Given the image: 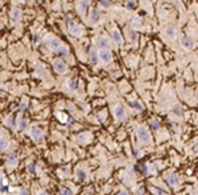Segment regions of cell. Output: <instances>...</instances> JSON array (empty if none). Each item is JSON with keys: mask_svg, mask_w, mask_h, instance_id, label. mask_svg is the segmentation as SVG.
<instances>
[{"mask_svg": "<svg viewBox=\"0 0 198 195\" xmlns=\"http://www.w3.org/2000/svg\"><path fill=\"white\" fill-rule=\"evenodd\" d=\"M45 45H46L50 50H53V52L58 53V54H61V55H67V54H69L67 47L64 46L62 42L53 35H48L46 37H45Z\"/></svg>", "mask_w": 198, "mask_h": 195, "instance_id": "6da1fadb", "label": "cell"}, {"mask_svg": "<svg viewBox=\"0 0 198 195\" xmlns=\"http://www.w3.org/2000/svg\"><path fill=\"white\" fill-rule=\"evenodd\" d=\"M66 25H67V28H69V32L72 33L73 36H81L82 35V28L79 27L78 24H75V21L74 20H72L70 17H66Z\"/></svg>", "mask_w": 198, "mask_h": 195, "instance_id": "7a4b0ae2", "label": "cell"}, {"mask_svg": "<svg viewBox=\"0 0 198 195\" xmlns=\"http://www.w3.org/2000/svg\"><path fill=\"white\" fill-rule=\"evenodd\" d=\"M136 135H137V138L141 141V142H149V141H151L149 132L145 129V127H139Z\"/></svg>", "mask_w": 198, "mask_h": 195, "instance_id": "3957f363", "label": "cell"}, {"mask_svg": "<svg viewBox=\"0 0 198 195\" xmlns=\"http://www.w3.org/2000/svg\"><path fill=\"white\" fill-rule=\"evenodd\" d=\"M53 67H54V70L58 73V74H65V73L67 71V66L66 63H65L62 59H54V62H53Z\"/></svg>", "mask_w": 198, "mask_h": 195, "instance_id": "277c9868", "label": "cell"}, {"mask_svg": "<svg viewBox=\"0 0 198 195\" xmlns=\"http://www.w3.org/2000/svg\"><path fill=\"white\" fill-rule=\"evenodd\" d=\"M30 137H32L35 141H37V142H41V141L44 140L42 131L38 128V127H36V125H33L32 128H30Z\"/></svg>", "mask_w": 198, "mask_h": 195, "instance_id": "5b68a950", "label": "cell"}, {"mask_svg": "<svg viewBox=\"0 0 198 195\" xmlns=\"http://www.w3.org/2000/svg\"><path fill=\"white\" fill-rule=\"evenodd\" d=\"M98 54H99V59H102L104 63H110V62L112 61V54H111L110 50L103 49V50H100Z\"/></svg>", "mask_w": 198, "mask_h": 195, "instance_id": "8992f818", "label": "cell"}, {"mask_svg": "<svg viewBox=\"0 0 198 195\" xmlns=\"http://www.w3.org/2000/svg\"><path fill=\"white\" fill-rule=\"evenodd\" d=\"M95 45H97L98 47H100L102 50L108 49V47H110V41L106 37H97V38H95Z\"/></svg>", "mask_w": 198, "mask_h": 195, "instance_id": "52a82bcc", "label": "cell"}, {"mask_svg": "<svg viewBox=\"0 0 198 195\" xmlns=\"http://www.w3.org/2000/svg\"><path fill=\"white\" fill-rule=\"evenodd\" d=\"M114 114H115V117H116L118 120H121V119H124V116H126V109H124L123 106L118 104L114 109Z\"/></svg>", "mask_w": 198, "mask_h": 195, "instance_id": "ba28073f", "label": "cell"}, {"mask_svg": "<svg viewBox=\"0 0 198 195\" xmlns=\"http://www.w3.org/2000/svg\"><path fill=\"white\" fill-rule=\"evenodd\" d=\"M99 19H100V13H99V11L97 8H94V9L91 11V15H90V24H97L99 21Z\"/></svg>", "mask_w": 198, "mask_h": 195, "instance_id": "9c48e42d", "label": "cell"}, {"mask_svg": "<svg viewBox=\"0 0 198 195\" xmlns=\"http://www.w3.org/2000/svg\"><path fill=\"white\" fill-rule=\"evenodd\" d=\"M165 179H166V183L171 186H177L178 183H180V179H178L177 174H171V176H168Z\"/></svg>", "mask_w": 198, "mask_h": 195, "instance_id": "30bf717a", "label": "cell"}, {"mask_svg": "<svg viewBox=\"0 0 198 195\" xmlns=\"http://www.w3.org/2000/svg\"><path fill=\"white\" fill-rule=\"evenodd\" d=\"M11 19H12L13 21H20V19H21V11H20L19 8H13V9L11 11Z\"/></svg>", "mask_w": 198, "mask_h": 195, "instance_id": "8fae6325", "label": "cell"}, {"mask_svg": "<svg viewBox=\"0 0 198 195\" xmlns=\"http://www.w3.org/2000/svg\"><path fill=\"white\" fill-rule=\"evenodd\" d=\"M165 36L169 40H174L176 38V29L173 27H166L165 28Z\"/></svg>", "mask_w": 198, "mask_h": 195, "instance_id": "7c38bea8", "label": "cell"}, {"mask_svg": "<svg viewBox=\"0 0 198 195\" xmlns=\"http://www.w3.org/2000/svg\"><path fill=\"white\" fill-rule=\"evenodd\" d=\"M181 45H182V47H185L186 50L193 49V42H191V40L188 38V37H184L182 40H181Z\"/></svg>", "mask_w": 198, "mask_h": 195, "instance_id": "4fadbf2b", "label": "cell"}, {"mask_svg": "<svg viewBox=\"0 0 198 195\" xmlns=\"http://www.w3.org/2000/svg\"><path fill=\"white\" fill-rule=\"evenodd\" d=\"M7 162L9 163V165H12V166H15L16 163L19 162V157H17V154H15V153H12V154H9V156L7 157Z\"/></svg>", "mask_w": 198, "mask_h": 195, "instance_id": "5bb4252c", "label": "cell"}, {"mask_svg": "<svg viewBox=\"0 0 198 195\" xmlns=\"http://www.w3.org/2000/svg\"><path fill=\"white\" fill-rule=\"evenodd\" d=\"M87 7H89V3L87 1H79L78 3V13L79 15H83V13L86 12Z\"/></svg>", "mask_w": 198, "mask_h": 195, "instance_id": "9a60e30c", "label": "cell"}, {"mask_svg": "<svg viewBox=\"0 0 198 195\" xmlns=\"http://www.w3.org/2000/svg\"><path fill=\"white\" fill-rule=\"evenodd\" d=\"M111 35H112V38H114V41L116 42V44H120V42H121V35H120V32H119L118 29H114Z\"/></svg>", "mask_w": 198, "mask_h": 195, "instance_id": "2e32d148", "label": "cell"}, {"mask_svg": "<svg viewBox=\"0 0 198 195\" xmlns=\"http://www.w3.org/2000/svg\"><path fill=\"white\" fill-rule=\"evenodd\" d=\"M8 145H9V141H8V138L0 137V150H5V149L8 148Z\"/></svg>", "mask_w": 198, "mask_h": 195, "instance_id": "e0dca14e", "label": "cell"}, {"mask_svg": "<svg viewBox=\"0 0 198 195\" xmlns=\"http://www.w3.org/2000/svg\"><path fill=\"white\" fill-rule=\"evenodd\" d=\"M4 125L8 128H15V121H13V116H8L4 120Z\"/></svg>", "mask_w": 198, "mask_h": 195, "instance_id": "ac0fdd59", "label": "cell"}, {"mask_svg": "<svg viewBox=\"0 0 198 195\" xmlns=\"http://www.w3.org/2000/svg\"><path fill=\"white\" fill-rule=\"evenodd\" d=\"M28 127H29L28 121L25 120V119H20V120H19V129H20V131H25Z\"/></svg>", "mask_w": 198, "mask_h": 195, "instance_id": "d6986e66", "label": "cell"}, {"mask_svg": "<svg viewBox=\"0 0 198 195\" xmlns=\"http://www.w3.org/2000/svg\"><path fill=\"white\" fill-rule=\"evenodd\" d=\"M77 81H75V79H69V81H67V87H69L70 90H75L77 89Z\"/></svg>", "mask_w": 198, "mask_h": 195, "instance_id": "ffe728a7", "label": "cell"}, {"mask_svg": "<svg viewBox=\"0 0 198 195\" xmlns=\"http://www.w3.org/2000/svg\"><path fill=\"white\" fill-rule=\"evenodd\" d=\"M90 58H91V62L92 63H97L98 62V58H99V54L97 52H95V50H92L91 53H90Z\"/></svg>", "mask_w": 198, "mask_h": 195, "instance_id": "44dd1931", "label": "cell"}, {"mask_svg": "<svg viewBox=\"0 0 198 195\" xmlns=\"http://www.w3.org/2000/svg\"><path fill=\"white\" fill-rule=\"evenodd\" d=\"M173 114H174V115H178V116H181V115H182V108H181L180 104L174 106V108H173Z\"/></svg>", "mask_w": 198, "mask_h": 195, "instance_id": "7402d4cb", "label": "cell"}, {"mask_svg": "<svg viewBox=\"0 0 198 195\" xmlns=\"http://www.w3.org/2000/svg\"><path fill=\"white\" fill-rule=\"evenodd\" d=\"M77 176H78L79 179H85V178H86V171L82 170V169H78V170H77Z\"/></svg>", "mask_w": 198, "mask_h": 195, "instance_id": "603a6c76", "label": "cell"}, {"mask_svg": "<svg viewBox=\"0 0 198 195\" xmlns=\"http://www.w3.org/2000/svg\"><path fill=\"white\" fill-rule=\"evenodd\" d=\"M59 194L61 195H73L72 190H69V189H66V187H62L61 190H59Z\"/></svg>", "mask_w": 198, "mask_h": 195, "instance_id": "cb8c5ba5", "label": "cell"}, {"mask_svg": "<svg viewBox=\"0 0 198 195\" xmlns=\"http://www.w3.org/2000/svg\"><path fill=\"white\" fill-rule=\"evenodd\" d=\"M151 191H152V193H153L155 195H166L165 193H164V191L158 190V189H155V187H152V189H151Z\"/></svg>", "mask_w": 198, "mask_h": 195, "instance_id": "d4e9b609", "label": "cell"}, {"mask_svg": "<svg viewBox=\"0 0 198 195\" xmlns=\"http://www.w3.org/2000/svg\"><path fill=\"white\" fill-rule=\"evenodd\" d=\"M28 171L30 174H35V165L33 163H28Z\"/></svg>", "mask_w": 198, "mask_h": 195, "instance_id": "484cf974", "label": "cell"}, {"mask_svg": "<svg viewBox=\"0 0 198 195\" xmlns=\"http://www.w3.org/2000/svg\"><path fill=\"white\" fill-rule=\"evenodd\" d=\"M151 127H152V128H153V129H158V128H160V124H158L157 121L152 120V121H151Z\"/></svg>", "mask_w": 198, "mask_h": 195, "instance_id": "4316f807", "label": "cell"}, {"mask_svg": "<svg viewBox=\"0 0 198 195\" xmlns=\"http://www.w3.org/2000/svg\"><path fill=\"white\" fill-rule=\"evenodd\" d=\"M27 107H28V103H25V101H24V103H21V104L19 106V111H24Z\"/></svg>", "mask_w": 198, "mask_h": 195, "instance_id": "83f0119b", "label": "cell"}, {"mask_svg": "<svg viewBox=\"0 0 198 195\" xmlns=\"http://www.w3.org/2000/svg\"><path fill=\"white\" fill-rule=\"evenodd\" d=\"M57 117L59 119V120H62V121H66V116H65L64 114H61V112H58V114H57Z\"/></svg>", "mask_w": 198, "mask_h": 195, "instance_id": "f1b7e54d", "label": "cell"}, {"mask_svg": "<svg viewBox=\"0 0 198 195\" xmlns=\"http://www.w3.org/2000/svg\"><path fill=\"white\" fill-rule=\"evenodd\" d=\"M131 106L134 107V108H136V109H139V111H141L143 109V107L140 106V104H137V103H131Z\"/></svg>", "mask_w": 198, "mask_h": 195, "instance_id": "f546056e", "label": "cell"}, {"mask_svg": "<svg viewBox=\"0 0 198 195\" xmlns=\"http://www.w3.org/2000/svg\"><path fill=\"white\" fill-rule=\"evenodd\" d=\"M99 4H100L102 7H110V5H111V3H110V1H100Z\"/></svg>", "mask_w": 198, "mask_h": 195, "instance_id": "4dcf8cb0", "label": "cell"}, {"mask_svg": "<svg viewBox=\"0 0 198 195\" xmlns=\"http://www.w3.org/2000/svg\"><path fill=\"white\" fill-rule=\"evenodd\" d=\"M8 190H9V187H8V186H3V187H0V191H1V193H7Z\"/></svg>", "mask_w": 198, "mask_h": 195, "instance_id": "1f68e13d", "label": "cell"}, {"mask_svg": "<svg viewBox=\"0 0 198 195\" xmlns=\"http://www.w3.org/2000/svg\"><path fill=\"white\" fill-rule=\"evenodd\" d=\"M127 7H128L129 9H134V7H135V3H132V1H128V3H127Z\"/></svg>", "mask_w": 198, "mask_h": 195, "instance_id": "d6a6232c", "label": "cell"}, {"mask_svg": "<svg viewBox=\"0 0 198 195\" xmlns=\"http://www.w3.org/2000/svg\"><path fill=\"white\" fill-rule=\"evenodd\" d=\"M20 195H28V190H27V189L22 187L21 190H20Z\"/></svg>", "mask_w": 198, "mask_h": 195, "instance_id": "836d02e7", "label": "cell"}, {"mask_svg": "<svg viewBox=\"0 0 198 195\" xmlns=\"http://www.w3.org/2000/svg\"><path fill=\"white\" fill-rule=\"evenodd\" d=\"M3 182H4V177H3V174L0 173V187H3Z\"/></svg>", "mask_w": 198, "mask_h": 195, "instance_id": "e575fe53", "label": "cell"}, {"mask_svg": "<svg viewBox=\"0 0 198 195\" xmlns=\"http://www.w3.org/2000/svg\"><path fill=\"white\" fill-rule=\"evenodd\" d=\"M131 38H132V40L136 38V33H135V32H131Z\"/></svg>", "mask_w": 198, "mask_h": 195, "instance_id": "d590c367", "label": "cell"}, {"mask_svg": "<svg viewBox=\"0 0 198 195\" xmlns=\"http://www.w3.org/2000/svg\"><path fill=\"white\" fill-rule=\"evenodd\" d=\"M119 195H128V193H127V191H124V190H121L120 193H119Z\"/></svg>", "mask_w": 198, "mask_h": 195, "instance_id": "8d00e7d4", "label": "cell"}, {"mask_svg": "<svg viewBox=\"0 0 198 195\" xmlns=\"http://www.w3.org/2000/svg\"><path fill=\"white\" fill-rule=\"evenodd\" d=\"M37 195H49V194H46L45 191H40V193H38Z\"/></svg>", "mask_w": 198, "mask_h": 195, "instance_id": "74e56055", "label": "cell"}]
</instances>
